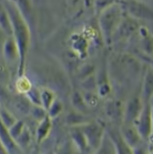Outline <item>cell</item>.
Instances as JSON below:
<instances>
[{"instance_id": "obj_1", "label": "cell", "mask_w": 153, "mask_h": 154, "mask_svg": "<svg viewBox=\"0 0 153 154\" xmlns=\"http://www.w3.org/2000/svg\"><path fill=\"white\" fill-rule=\"evenodd\" d=\"M9 18L11 22V28L15 36V43L17 45L19 53V63H18V75L23 76L25 67L26 55L28 51V33L26 28L15 10L11 9L9 11Z\"/></svg>"}, {"instance_id": "obj_2", "label": "cell", "mask_w": 153, "mask_h": 154, "mask_svg": "<svg viewBox=\"0 0 153 154\" xmlns=\"http://www.w3.org/2000/svg\"><path fill=\"white\" fill-rule=\"evenodd\" d=\"M79 127L87 140L89 151H91L92 152H95L100 145L104 138V135L106 134L105 128L98 123L90 121L80 125Z\"/></svg>"}, {"instance_id": "obj_17", "label": "cell", "mask_w": 153, "mask_h": 154, "mask_svg": "<svg viewBox=\"0 0 153 154\" xmlns=\"http://www.w3.org/2000/svg\"><path fill=\"white\" fill-rule=\"evenodd\" d=\"M62 110H63V105H62V103L56 98L54 100V102L52 103V105L50 106V108L47 110V116L50 119H54V118L58 117L61 114Z\"/></svg>"}, {"instance_id": "obj_16", "label": "cell", "mask_w": 153, "mask_h": 154, "mask_svg": "<svg viewBox=\"0 0 153 154\" xmlns=\"http://www.w3.org/2000/svg\"><path fill=\"white\" fill-rule=\"evenodd\" d=\"M71 103L74 106V108L77 110V112L84 114V112L87 110V106L85 104L83 96L80 95L79 93H75L72 97H71Z\"/></svg>"}, {"instance_id": "obj_21", "label": "cell", "mask_w": 153, "mask_h": 154, "mask_svg": "<svg viewBox=\"0 0 153 154\" xmlns=\"http://www.w3.org/2000/svg\"><path fill=\"white\" fill-rule=\"evenodd\" d=\"M30 112L32 118L36 120L38 123L47 116V112L40 106H32L30 109Z\"/></svg>"}, {"instance_id": "obj_8", "label": "cell", "mask_w": 153, "mask_h": 154, "mask_svg": "<svg viewBox=\"0 0 153 154\" xmlns=\"http://www.w3.org/2000/svg\"><path fill=\"white\" fill-rule=\"evenodd\" d=\"M52 129V119H50L48 116H46L42 120L38 123V126L36 128V141L38 143H43L48 136L50 135Z\"/></svg>"}, {"instance_id": "obj_12", "label": "cell", "mask_w": 153, "mask_h": 154, "mask_svg": "<svg viewBox=\"0 0 153 154\" xmlns=\"http://www.w3.org/2000/svg\"><path fill=\"white\" fill-rule=\"evenodd\" d=\"M56 99L55 94L52 90L49 88H43L40 90V100H41V106L47 112L50 106L52 105L54 100Z\"/></svg>"}, {"instance_id": "obj_23", "label": "cell", "mask_w": 153, "mask_h": 154, "mask_svg": "<svg viewBox=\"0 0 153 154\" xmlns=\"http://www.w3.org/2000/svg\"><path fill=\"white\" fill-rule=\"evenodd\" d=\"M131 152L132 154H151V151H149L148 146L146 147L142 143H140L139 145L131 149Z\"/></svg>"}, {"instance_id": "obj_11", "label": "cell", "mask_w": 153, "mask_h": 154, "mask_svg": "<svg viewBox=\"0 0 153 154\" xmlns=\"http://www.w3.org/2000/svg\"><path fill=\"white\" fill-rule=\"evenodd\" d=\"M92 154H116L113 140L107 132H106L100 145L95 152H92Z\"/></svg>"}, {"instance_id": "obj_19", "label": "cell", "mask_w": 153, "mask_h": 154, "mask_svg": "<svg viewBox=\"0 0 153 154\" xmlns=\"http://www.w3.org/2000/svg\"><path fill=\"white\" fill-rule=\"evenodd\" d=\"M24 127H25V125H24L22 121H18V120H17V121H16V122L8 129L10 135L12 136V138H13L14 141H15V140L20 136V134L23 133Z\"/></svg>"}, {"instance_id": "obj_9", "label": "cell", "mask_w": 153, "mask_h": 154, "mask_svg": "<svg viewBox=\"0 0 153 154\" xmlns=\"http://www.w3.org/2000/svg\"><path fill=\"white\" fill-rule=\"evenodd\" d=\"M152 92H153V82H152V70L149 69L147 70L143 83H142V93H141V99L145 103H149L151 101L152 98Z\"/></svg>"}, {"instance_id": "obj_3", "label": "cell", "mask_w": 153, "mask_h": 154, "mask_svg": "<svg viewBox=\"0 0 153 154\" xmlns=\"http://www.w3.org/2000/svg\"><path fill=\"white\" fill-rule=\"evenodd\" d=\"M142 140L148 141L152 137V108L151 103L143 104L142 110L134 123Z\"/></svg>"}, {"instance_id": "obj_7", "label": "cell", "mask_w": 153, "mask_h": 154, "mask_svg": "<svg viewBox=\"0 0 153 154\" xmlns=\"http://www.w3.org/2000/svg\"><path fill=\"white\" fill-rule=\"evenodd\" d=\"M69 139L74 145L77 152L85 153L89 152L87 140L79 126H73L69 132Z\"/></svg>"}, {"instance_id": "obj_14", "label": "cell", "mask_w": 153, "mask_h": 154, "mask_svg": "<svg viewBox=\"0 0 153 154\" xmlns=\"http://www.w3.org/2000/svg\"><path fill=\"white\" fill-rule=\"evenodd\" d=\"M31 139H32V134L29 129L25 126L23 133L20 134V136L15 140V143L19 146V148L23 151L24 148L28 147L31 143Z\"/></svg>"}, {"instance_id": "obj_15", "label": "cell", "mask_w": 153, "mask_h": 154, "mask_svg": "<svg viewBox=\"0 0 153 154\" xmlns=\"http://www.w3.org/2000/svg\"><path fill=\"white\" fill-rule=\"evenodd\" d=\"M84 114L79 113V112H74V113H70L68 116H67V123L69 125H70L72 127L73 126H80L84 124H86L88 121L85 120V117L83 116Z\"/></svg>"}, {"instance_id": "obj_24", "label": "cell", "mask_w": 153, "mask_h": 154, "mask_svg": "<svg viewBox=\"0 0 153 154\" xmlns=\"http://www.w3.org/2000/svg\"><path fill=\"white\" fill-rule=\"evenodd\" d=\"M30 154H41V152L39 151L38 148H33V149L31 151Z\"/></svg>"}, {"instance_id": "obj_5", "label": "cell", "mask_w": 153, "mask_h": 154, "mask_svg": "<svg viewBox=\"0 0 153 154\" xmlns=\"http://www.w3.org/2000/svg\"><path fill=\"white\" fill-rule=\"evenodd\" d=\"M119 134H120L123 141L124 142V143L130 149L134 148L135 146L139 145L142 142V139L134 125L124 124L121 127Z\"/></svg>"}, {"instance_id": "obj_25", "label": "cell", "mask_w": 153, "mask_h": 154, "mask_svg": "<svg viewBox=\"0 0 153 154\" xmlns=\"http://www.w3.org/2000/svg\"><path fill=\"white\" fill-rule=\"evenodd\" d=\"M0 154H7L5 148H4V146H3V144L1 143V142H0Z\"/></svg>"}, {"instance_id": "obj_10", "label": "cell", "mask_w": 153, "mask_h": 154, "mask_svg": "<svg viewBox=\"0 0 153 154\" xmlns=\"http://www.w3.org/2000/svg\"><path fill=\"white\" fill-rule=\"evenodd\" d=\"M4 57L11 64H14L17 60L19 63V53L17 45L14 41H6V42L4 45Z\"/></svg>"}, {"instance_id": "obj_20", "label": "cell", "mask_w": 153, "mask_h": 154, "mask_svg": "<svg viewBox=\"0 0 153 154\" xmlns=\"http://www.w3.org/2000/svg\"><path fill=\"white\" fill-rule=\"evenodd\" d=\"M26 97L30 100L32 106H41V100H40V90L32 87V88L25 93Z\"/></svg>"}, {"instance_id": "obj_18", "label": "cell", "mask_w": 153, "mask_h": 154, "mask_svg": "<svg viewBox=\"0 0 153 154\" xmlns=\"http://www.w3.org/2000/svg\"><path fill=\"white\" fill-rule=\"evenodd\" d=\"M77 152L70 139L64 141L57 149L55 154H75Z\"/></svg>"}, {"instance_id": "obj_6", "label": "cell", "mask_w": 153, "mask_h": 154, "mask_svg": "<svg viewBox=\"0 0 153 154\" xmlns=\"http://www.w3.org/2000/svg\"><path fill=\"white\" fill-rule=\"evenodd\" d=\"M0 142L3 144L7 154H23V151L19 148L15 141L12 138L8 129L3 125L0 120Z\"/></svg>"}, {"instance_id": "obj_4", "label": "cell", "mask_w": 153, "mask_h": 154, "mask_svg": "<svg viewBox=\"0 0 153 154\" xmlns=\"http://www.w3.org/2000/svg\"><path fill=\"white\" fill-rule=\"evenodd\" d=\"M143 107V102L141 99V97H133L131 98L125 105L124 117V124L134 125L138 116H140Z\"/></svg>"}, {"instance_id": "obj_22", "label": "cell", "mask_w": 153, "mask_h": 154, "mask_svg": "<svg viewBox=\"0 0 153 154\" xmlns=\"http://www.w3.org/2000/svg\"><path fill=\"white\" fill-rule=\"evenodd\" d=\"M20 79H18L17 83H16V88L17 89L21 92V93H27L31 88H32V86H25V85H31L30 81L25 78V77H23V76H20L19 77Z\"/></svg>"}, {"instance_id": "obj_13", "label": "cell", "mask_w": 153, "mask_h": 154, "mask_svg": "<svg viewBox=\"0 0 153 154\" xmlns=\"http://www.w3.org/2000/svg\"><path fill=\"white\" fill-rule=\"evenodd\" d=\"M0 120L7 129H9L17 121L15 116L12 115L9 110L4 107H0Z\"/></svg>"}]
</instances>
